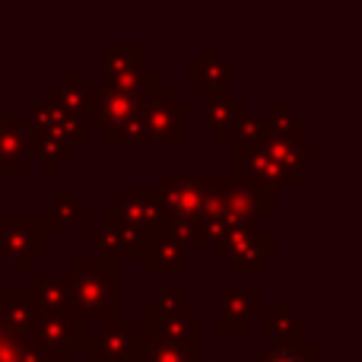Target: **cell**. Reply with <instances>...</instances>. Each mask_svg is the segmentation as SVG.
Returning a JSON list of instances; mask_svg holds the SVG:
<instances>
[{"mask_svg":"<svg viewBox=\"0 0 362 362\" xmlns=\"http://www.w3.org/2000/svg\"><path fill=\"white\" fill-rule=\"evenodd\" d=\"M318 159V146L305 144V137H261L257 144L232 150V172L245 181H255L261 187H302L305 165Z\"/></svg>","mask_w":362,"mask_h":362,"instance_id":"obj_1","label":"cell"},{"mask_svg":"<svg viewBox=\"0 0 362 362\" xmlns=\"http://www.w3.org/2000/svg\"><path fill=\"white\" fill-rule=\"evenodd\" d=\"M70 296H74L76 318L112 321L118 305V264L108 257H76L70 264Z\"/></svg>","mask_w":362,"mask_h":362,"instance_id":"obj_2","label":"cell"},{"mask_svg":"<svg viewBox=\"0 0 362 362\" xmlns=\"http://www.w3.org/2000/svg\"><path fill=\"white\" fill-rule=\"evenodd\" d=\"M140 121H144L146 144H187V102L178 99L175 89L159 80V74H150V80H146Z\"/></svg>","mask_w":362,"mask_h":362,"instance_id":"obj_3","label":"cell"},{"mask_svg":"<svg viewBox=\"0 0 362 362\" xmlns=\"http://www.w3.org/2000/svg\"><path fill=\"white\" fill-rule=\"evenodd\" d=\"M146 334L185 346H204V321L191 315V293L185 286H169L156 302L146 305Z\"/></svg>","mask_w":362,"mask_h":362,"instance_id":"obj_4","label":"cell"},{"mask_svg":"<svg viewBox=\"0 0 362 362\" xmlns=\"http://www.w3.org/2000/svg\"><path fill=\"white\" fill-rule=\"evenodd\" d=\"M213 248L229 264L235 276H255V274H261V267L274 257L276 238L270 229H264L261 219H251V223L229 226V232H226Z\"/></svg>","mask_w":362,"mask_h":362,"instance_id":"obj_5","label":"cell"},{"mask_svg":"<svg viewBox=\"0 0 362 362\" xmlns=\"http://www.w3.org/2000/svg\"><path fill=\"white\" fill-rule=\"evenodd\" d=\"M146 80H150L146 48L140 42H105L102 45V80H99L102 89L144 99Z\"/></svg>","mask_w":362,"mask_h":362,"instance_id":"obj_6","label":"cell"},{"mask_svg":"<svg viewBox=\"0 0 362 362\" xmlns=\"http://www.w3.org/2000/svg\"><path fill=\"white\" fill-rule=\"evenodd\" d=\"M274 216V191L238 175H223L219 181V219L229 226L251 223V219Z\"/></svg>","mask_w":362,"mask_h":362,"instance_id":"obj_7","label":"cell"},{"mask_svg":"<svg viewBox=\"0 0 362 362\" xmlns=\"http://www.w3.org/2000/svg\"><path fill=\"white\" fill-rule=\"evenodd\" d=\"M108 206L115 210V216L124 219L137 232H144L146 238L169 232L172 219L165 213L163 200H159L156 187H118L115 197L108 200Z\"/></svg>","mask_w":362,"mask_h":362,"instance_id":"obj_8","label":"cell"},{"mask_svg":"<svg viewBox=\"0 0 362 362\" xmlns=\"http://www.w3.org/2000/svg\"><path fill=\"white\" fill-rule=\"evenodd\" d=\"M140 105H144V99L93 86L86 99V121H89V127H95L102 134V144L115 146L118 144V134L127 127V121H134L140 115Z\"/></svg>","mask_w":362,"mask_h":362,"instance_id":"obj_9","label":"cell"},{"mask_svg":"<svg viewBox=\"0 0 362 362\" xmlns=\"http://www.w3.org/2000/svg\"><path fill=\"white\" fill-rule=\"evenodd\" d=\"M213 187L216 175H163L156 194L169 219H204V204Z\"/></svg>","mask_w":362,"mask_h":362,"instance_id":"obj_10","label":"cell"},{"mask_svg":"<svg viewBox=\"0 0 362 362\" xmlns=\"http://www.w3.org/2000/svg\"><path fill=\"white\" fill-rule=\"evenodd\" d=\"M25 118H29L32 131H35L38 137H51V140H57V144L70 146V150H76V146H86V140H89V121H86V115L67 112V108L54 105V102L45 99V95L32 102Z\"/></svg>","mask_w":362,"mask_h":362,"instance_id":"obj_11","label":"cell"},{"mask_svg":"<svg viewBox=\"0 0 362 362\" xmlns=\"http://www.w3.org/2000/svg\"><path fill=\"white\" fill-rule=\"evenodd\" d=\"M86 245L89 248H99L102 257H108V261H115V264L118 261H140L146 235L137 232L134 226H127L124 219L115 216V210L105 200V204H102V229L86 232Z\"/></svg>","mask_w":362,"mask_h":362,"instance_id":"obj_12","label":"cell"},{"mask_svg":"<svg viewBox=\"0 0 362 362\" xmlns=\"http://www.w3.org/2000/svg\"><path fill=\"white\" fill-rule=\"evenodd\" d=\"M35 163V131L25 115H0V178L25 175Z\"/></svg>","mask_w":362,"mask_h":362,"instance_id":"obj_13","label":"cell"},{"mask_svg":"<svg viewBox=\"0 0 362 362\" xmlns=\"http://www.w3.org/2000/svg\"><path fill=\"white\" fill-rule=\"evenodd\" d=\"M0 257L32 264L45 257V223L38 216H4L0 213Z\"/></svg>","mask_w":362,"mask_h":362,"instance_id":"obj_14","label":"cell"},{"mask_svg":"<svg viewBox=\"0 0 362 362\" xmlns=\"http://www.w3.org/2000/svg\"><path fill=\"white\" fill-rule=\"evenodd\" d=\"M29 337L35 340V344H42L45 350L70 356L74 350H83V344H86V337H89V325L83 318H57V315L35 312Z\"/></svg>","mask_w":362,"mask_h":362,"instance_id":"obj_15","label":"cell"},{"mask_svg":"<svg viewBox=\"0 0 362 362\" xmlns=\"http://www.w3.org/2000/svg\"><path fill=\"white\" fill-rule=\"evenodd\" d=\"M216 305H219L216 331H223V334H238L248 325H255V321L264 318V293L261 289L229 286L219 293Z\"/></svg>","mask_w":362,"mask_h":362,"instance_id":"obj_16","label":"cell"},{"mask_svg":"<svg viewBox=\"0 0 362 362\" xmlns=\"http://www.w3.org/2000/svg\"><path fill=\"white\" fill-rule=\"evenodd\" d=\"M134 340H137L134 321L115 315L112 321H105L102 331H89L83 353H86L89 362H127L134 350Z\"/></svg>","mask_w":362,"mask_h":362,"instance_id":"obj_17","label":"cell"},{"mask_svg":"<svg viewBox=\"0 0 362 362\" xmlns=\"http://www.w3.org/2000/svg\"><path fill=\"white\" fill-rule=\"evenodd\" d=\"M140 261H144L146 274H153V276H185L187 267H191L187 264V248L178 238H172L169 232L146 238Z\"/></svg>","mask_w":362,"mask_h":362,"instance_id":"obj_18","label":"cell"},{"mask_svg":"<svg viewBox=\"0 0 362 362\" xmlns=\"http://www.w3.org/2000/svg\"><path fill=\"white\" fill-rule=\"evenodd\" d=\"M29 296L38 315H57V318H76L74 312V296H70V280L64 276H29Z\"/></svg>","mask_w":362,"mask_h":362,"instance_id":"obj_19","label":"cell"},{"mask_svg":"<svg viewBox=\"0 0 362 362\" xmlns=\"http://www.w3.org/2000/svg\"><path fill=\"white\" fill-rule=\"evenodd\" d=\"M127 362H204V346L172 344V340L137 331V340H134V350Z\"/></svg>","mask_w":362,"mask_h":362,"instance_id":"obj_20","label":"cell"},{"mask_svg":"<svg viewBox=\"0 0 362 362\" xmlns=\"http://www.w3.org/2000/svg\"><path fill=\"white\" fill-rule=\"evenodd\" d=\"M229 76H232V61L219 54L216 45H204L200 54L187 61V83L197 86L200 93H204V89L229 86Z\"/></svg>","mask_w":362,"mask_h":362,"instance_id":"obj_21","label":"cell"},{"mask_svg":"<svg viewBox=\"0 0 362 362\" xmlns=\"http://www.w3.org/2000/svg\"><path fill=\"white\" fill-rule=\"evenodd\" d=\"M4 280V276H0ZM0 293H4V283H0ZM0 362H74L64 353H51L42 344H35L32 337L23 334H13L10 327L0 321Z\"/></svg>","mask_w":362,"mask_h":362,"instance_id":"obj_22","label":"cell"},{"mask_svg":"<svg viewBox=\"0 0 362 362\" xmlns=\"http://www.w3.org/2000/svg\"><path fill=\"white\" fill-rule=\"evenodd\" d=\"M200 112H204V124L206 131H223L229 127L235 118H242L248 112L242 99L229 93V86H219V89H204V99H200Z\"/></svg>","mask_w":362,"mask_h":362,"instance_id":"obj_23","label":"cell"},{"mask_svg":"<svg viewBox=\"0 0 362 362\" xmlns=\"http://www.w3.org/2000/svg\"><path fill=\"white\" fill-rule=\"evenodd\" d=\"M89 89H93V83H89V76L83 70H67V74L57 76V83H51L45 89V99H51L54 105L67 108L74 115H86Z\"/></svg>","mask_w":362,"mask_h":362,"instance_id":"obj_24","label":"cell"},{"mask_svg":"<svg viewBox=\"0 0 362 362\" xmlns=\"http://www.w3.org/2000/svg\"><path fill=\"white\" fill-rule=\"evenodd\" d=\"M86 213H89V206L76 197L74 187H61V191H57V197L45 204V210H42V216H38V219L45 223V232H48V229L70 232L83 216H86Z\"/></svg>","mask_w":362,"mask_h":362,"instance_id":"obj_25","label":"cell"},{"mask_svg":"<svg viewBox=\"0 0 362 362\" xmlns=\"http://www.w3.org/2000/svg\"><path fill=\"white\" fill-rule=\"evenodd\" d=\"M0 321L10 327L13 334L29 337L32 321H35V305H32L29 289H6L0 293Z\"/></svg>","mask_w":362,"mask_h":362,"instance_id":"obj_26","label":"cell"},{"mask_svg":"<svg viewBox=\"0 0 362 362\" xmlns=\"http://www.w3.org/2000/svg\"><path fill=\"white\" fill-rule=\"evenodd\" d=\"M261 137H267L264 121H261V115H251V112H245L242 118H235L229 127H223V131H216V144L219 146H229V150L251 146V144H257Z\"/></svg>","mask_w":362,"mask_h":362,"instance_id":"obj_27","label":"cell"},{"mask_svg":"<svg viewBox=\"0 0 362 362\" xmlns=\"http://www.w3.org/2000/svg\"><path fill=\"white\" fill-rule=\"evenodd\" d=\"M261 327L274 337V344H280V340H302V331H305V321L296 318L293 308L286 305V302H280V305L274 308L270 315H264L261 318Z\"/></svg>","mask_w":362,"mask_h":362,"instance_id":"obj_28","label":"cell"},{"mask_svg":"<svg viewBox=\"0 0 362 362\" xmlns=\"http://www.w3.org/2000/svg\"><path fill=\"white\" fill-rule=\"evenodd\" d=\"M251 362H318V350L302 344V340H280L261 359H251Z\"/></svg>","mask_w":362,"mask_h":362,"instance_id":"obj_29","label":"cell"},{"mask_svg":"<svg viewBox=\"0 0 362 362\" xmlns=\"http://www.w3.org/2000/svg\"><path fill=\"white\" fill-rule=\"evenodd\" d=\"M0 89H4V64H0Z\"/></svg>","mask_w":362,"mask_h":362,"instance_id":"obj_30","label":"cell"},{"mask_svg":"<svg viewBox=\"0 0 362 362\" xmlns=\"http://www.w3.org/2000/svg\"><path fill=\"white\" fill-rule=\"evenodd\" d=\"M0 185H4V178H0Z\"/></svg>","mask_w":362,"mask_h":362,"instance_id":"obj_31","label":"cell"},{"mask_svg":"<svg viewBox=\"0 0 362 362\" xmlns=\"http://www.w3.org/2000/svg\"><path fill=\"white\" fill-rule=\"evenodd\" d=\"M0 213H4V210H0Z\"/></svg>","mask_w":362,"mask_h":362,"instance_id":"obj_32","label":"cell"},{"mask_svg":"<svg viewBox=\"0 0 362 362\" xmlns=\"http://www.w3.org/2000/svg\"><path fill=\"white\" fill-rule=\"evenodd\" d=\"M204 362H206V359H204Z\"/></svg>","mask_w":362,"mask_h":362,"instance_id":"obj_33","label":"cell"}]
</instances>
